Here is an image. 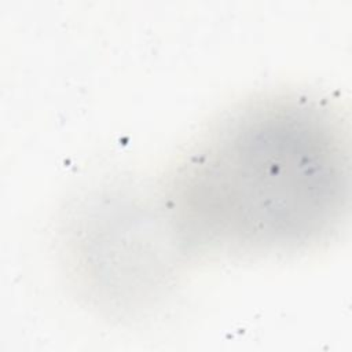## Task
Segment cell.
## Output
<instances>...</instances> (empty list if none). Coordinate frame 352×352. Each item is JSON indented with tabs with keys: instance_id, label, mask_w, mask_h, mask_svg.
Returning <instances> with one entry per match:
<instances>
[{
	"instance_id": "cell-1",
	"label": "cell",
	"mask_w": 352,
	"mask_h": 352,
	"mask_svg": "<svg viewBox=\"0 0 352 352\" xmlns=\"http://www.w3.org/2000/svg\"><path fill=\"white\" fill-rule=\"evenodd\" d=\"M348 144L316 100L253 103L186 158L170 191L173 228L190 246L283 253L333 232L348 204Z\"/></svg>"
}]
</instances>
